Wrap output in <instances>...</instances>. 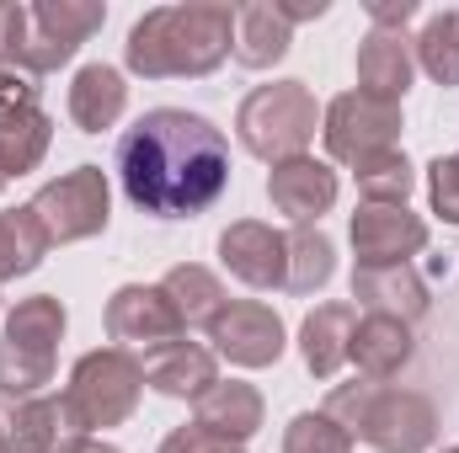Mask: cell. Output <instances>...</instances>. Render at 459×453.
<instances>
[{
	"instance_id": "cell-39",
	"label": "cell",
	"mask_w": 459,
	"mask_h": 453,
	"mask_svg": "<svg viewBox=\"0 0 459 453\" xmlns=\"http://www.w3.org/2000/svg\"><path fill=\"white\" fill-rule=\"evenodd\" d=\"M0 453H5V427H0Z\"/></svg>"
},
{
	"instance_id": "cell-22",
	"label": "cell",
	"mask_w": 459,
	"mask_h": 453,
	"mask_svg": "<svg viewBox=\"0 0 459 453\" xmlns=\"http://www.w3.org/2000/svg\"><path fill=\"white\" fill-rule=\"evenodd\" d=\"M128 107V86L113 64H86L75 81H70V123L81 133H102L113 128Z\"/></svg>"
},
{
	"instance_id": "cell-26",
	"label": "cell",
	"mask_w": 459,
	"mask_h": 453,
	"mask_svg": "<svg viewBox=\"0 0 459 453\" xmlns=\"http://www.w3.org/2000/svg\"><path fill=\"white\" fill-rule=\"evenodd\" d=\"M43 256H48V235L38 229L32 209H5L0 214V283L38 272Z\"/></svg>"
},
{
	"instance_id": "cell-32",
	"label": "cell",
	"mask_w": 459,
	"mask_h": 453,
	"mask_svg": "<svg viewBox=\"0 0 459 453\" xmlns=\"http://www.w3.org/2000/svg\"><path fill=\"white\" fill-rule=\"evenodd\" d=\"M27 113H38V81L16 64H0V128H11Z\"/></svg>"
},
{
	"instance_id": "cell-11",
	"label": "cell",
	"mask_w": 459,
	"mask_h": 453,
	"mask_svg": "<svg viewBox=\"0 0 459 453\" xmlns=\"http://www.w3.org/2000/svg\"><path fill=\"white\" fill-rule=\"evenodd\" d=\"M352 261L358 267H406L417 251H428V225L411 209H390V203H358L352 225Z\"/></svg>"
},
{
	"instance_id": "cell-7",
	"label": "cell",
	"mask_w": 459,
	"mask_h": 453,
	"mask_svg": "<svg viewBox=\"0 0 459 453\" xmlns=\"http://www.w3.org/2000/svg\"><path fill=\"white\" fill-rule=\"evenodd\" d=\"M27 209H32L38 229L48 235V245H75V240H91V235L108 229V219H113V192H108L102 166H75V171L43 182Z\"/></svg>"
},
{
	"instance_id": "cell-30",
	"label": "cell",
	"mask_w": 459,
	"mask_h": 453,
	"mask_svg": "<svg viewBox=\"0 0 459 453\" xmlns=\"http://www.w3.org/2000/svg\"><path fill=\"white\" fill-rule=\"evenodd\" d=\"M283 453H352V438L326 411H299L283 432Z\"/></svg>"
},
{
	"instance_id": "cell-18",
	"label": "cell",
	"mask_w": 459,
	"mask_h": 453,
	"mask_svg": "<svg viewBox=\"0 0 459 453\" xmlns=\"http://www.w3.org/2000/svg\"><path fill=\"white\" fill-rule=\"evenodd\" d=\"M347 363H352L363 379L385 384L390 373H401V368L411 363V326H401V321H390V315H363V321L352 326V341H347Z\"/></svg>"
},
{
	"instance_id": "cell-1",
	"label": "cell",
	"mask_w": 459,
	"mask_h": 453,
	"mask_svg": "<svg viewBox=\"0 0 459 453\" xmlns=\"http://www.w3.org/2000/svg\"><path fill=\"white\" fill-rule=\"evenodd\" d=\"M117 176L139 214L198 219L230 187V139L187 107H155L117 139Z\"/></svg>"
},
{
	"instance_id": "cell-23",
	"label": "cell",
	"mask_w": 459,
	"mask_h": 453,
	"mask_svg": "<svg viewBox=\"0 0 459 453\" xmlns=\"http://www.w3.org/2000/svg\"><path fill=\"white\" fill-rule=\"evenodd\" d=\"M160 294L171 299V310H177V321H182V331H209L214 326V315L225 310V283L209 272V267H198V261H182V267H171L166 278H160Z\"/></svg>"
},
{
	"instance_id": "cell-9",
	"label": "cell",
	"mask_w": 459,
	"mask_h": 453,
	"mask_svg": "<svg viewBox=\"0 0 459 453\" xmlns=\"http://www.w3.org/2000/svg\"><path fill=\"white\" fill-rule=\"evenodd\" d=\"M401 107L395 102H374V97H363V91H342L326 117H321V139H326V155L332 160H342V166H363V160H374V155H385V150H395V139H401Z\"/></svg>"
},
{
	"instance_id": "cell-8",
	"label": "cell",
	"mask_w": 459,
	"mask_h": 453,
	"mask_svg": "<svg viewBox=\"0 0 459 453\" xmlns=\"http://www.w3.org/2000/svg\"><path fill=\"white\" fill-rule=\"evenodd\" d=\"M102 21H108V5H97V0H38V5H27V43H22L16 70H27L32 81L54 75L59 64H70L81 54V43Z\"/></svg>"
},
{
	"instance_id": "cell-21",
	"label": "cell",
	"mask_w": 459,
	"mask_h": 453,
	"mask_svg": "<svg viewBox=\"0 0 459 453\" xmlns=\"http://www.w3.org/2000/svg\"><path fill=\"white\" fill-rule=\"evenodd\" d=\"M289 48H294V27L283 21V11H278L273 0L235 5V64H246V70H273Z\"/></svg>"
},
{
	"instance_id": "cell-14",
	"label": "cell",
	"mask_w": 459,
	"mask_h": 453,
	"mask_svg": "<svg viewBox=\"0 0 459 453\" xmlns=\"http://www.w3.org/2000/svg\"><path fill=\"white\" fill-rule=\"evenodd\" d=\"M411 70H417V54H411V38L406 27H368L363 43H358V91L374 97V102H395L411 91Z\"/></svg>"
},
{
	"instance_id": "cell-20",
	"label": "cell",
	"mask_w": 459,
	"mask_h": 453,
	"mask_svg": "<svg viewBox=\"0 0 459 453\" xmlns=\"http://www.w3.org/2000/svg\"><path fill=\"white\" fill-rule=\"evenodd\" d=\"M193 427H204L214 438H230V443L256 438V427H262V395H256V384L220 379L204 400H193Z\"/></svg>"
},
{
	"instance_id": "cell-12",
	"label": "cell",
	"mask_w": 459,
	"mask_h": 453,
	"mask_svg": "<svg viewBox=\"0 0 459 453\" xmlns=\"http://www.w3.org/2000/svg\"><path fill=\"white\" fill-rule=\"evenodd\" d=\"M220 261L230 278H240L246 288H283L289 283V235H278L262 219H235L220 235Z\"/></svg>"
},
{
	"instance_id": "cell-34",
	"label": "cell",
	"mask_w": 459,
	"mask_h": 453,
	"mask_svg": "<svg viewBox=\"0 0 459 453\" xmlns=\"http://www.w3.org/2000/svg\"><path fill=\"white\" fill-rule=\"evenodd\" d=\"M22 43H27V5L0 0V64H16Z\"/></svg>"
},
{
	"instance_id": "cell-4",
	"label": "cell",
	"mask_w": 459,
	"mask_h": 453,
	"mask_svg": "<svg viewBox=\"0 0 459 453\" xmlns=\"http://www.w3.org/2000/svg\"><path fill=\"white\" fill-rule=\"evenodd\" d=\"M139 395H144V368H139L123 346H97V352H86V357L70 368V384H65V395H59L65 422H70V438H91V432L123 427V422L139 411Z\"/></svg>"
},
{
	"instance_id": "cell-31",
	"label": "cell",
	"mask_w": 459,
	"mask_h": 453,
	"mask_svg": "<svg viewBox=\"0 0 459 453\" xmlns=\"http://www.w3.org/2000/svg\"><path fill=\"white\" fill-rule=\"evenodd\" d=\"M428 203L444 225H459V150L428 166Z\"/></svg>"
},
{
	"instance_id": "cell-13",
	"label": "cell",
	"mask_w": 459,
	"mask_h": 453,
	"mask_svg": "<svg viewBox=\"0 0 459 453\" xmlns=\"http://www.w3.org/2000/svg\"><path fill=\"white\" fill-rule=\"evenodd\" d=\"M108 337L128 352V346H144V352H155V346H166V341L182 337V321H177V310H171V299L160 294V283L150 288V283H123L113 299H108Z\"/></svg>"
},
{
	"instance_id": "cell-10",
	"label": "cell",
	"mask_w": 459,
	"mask_h": 453,
	"mask_svg": "<svg viewBox=\"0 0 459 453\" xmlns=\"http://www.w3.org/2000/svg\"><path fill=\"white\" fill-rule=\"evenodd\" d=\"M209 341L235 368H273L289 346V331H283L278 310H267L262 299H230L209 326Z\"/></svg>"
},
{
	"instance_id": "cell-2",
	"label": "cell",
	"mask_w": 459,
	"mask_h": 453,
	"mask_svg": "<svg viewBox=\"0 0 459 453\" xmlns=\"http://www.w3.org/2000/svg\"><path fill=\"white\" fill-rule=\"evenodd\" d=\"M230 54H235V5L225 0L155 5L128 27V43H123V64L144 81L214 75Z\"/></svg>"
},
{
	"instance_id": "cell-6",
	"label": "cell",
	"mask_w": 459,
	"mask_h": 453,
	"mask_svg": "<svg viewBox=\"0 0 459 453\" xmlns=\"http://www.w3.org/2000/svg\"><path fill=\"white\" fill-rule=\"evenodd\" d=\"M65 326L70 315L54 294H32L5 315V331H0V395L5 400L43 395V384H54V357H59Z\"/></svg>"
},
{
	"instance_id": "cell-40",
	"label": "cell",
	"mask_w": 459,
	"mask_h": 453,
	"mask_svg": "<svg viewBox=\"0 0 459 453\" xmlns=\"http://www.w3.org/2000/svg\"><path fill=\"white\" fill-rule=\"evenodd\" d=\"M444 453H459V449H444Z\"/></svg>"
},
{
	"instance_id": "cell-28",
	"label": "cell",
	"mask_w": 459,
	"mask_h": 453,
	"mask_svg": "<svg viewBox=\"0 0 459 453\" xmlns=\"http://www.w3.org/2000/svg\"><path fill=\"white\" fill-rule=\"evenodd\" d=\"M48 144H54V117L43 113V107L27 113V117H16L11 128H0V166H5V176L38 171L43 155H48Z\"/></svg>"
},
{
	"instance_id": "cell-24",
	"label": "cell",
	"mask_w": 459,
	"mask_h": 453,
	"mask_svg": "<svg viewBox=\"0 0 459 453\" xmlns=\"http://www.w3.org/2000/svg\"><path fill=\"white\" fill-rule=\"evenodd\" d=\"M352 304H316L299 326V352H305V368L316 379H332L337 368L347 363V341H352Z\"/></svg>"
},
{
	"instance_id": "cell-29",
	"label": "cell",
	"mask_w": 459,
	"mask_h": 453,
	"mask_svg": "<svg viewBox=\"0 0 459 453\" xmlns=\"http://www.w3.org/2000/svg\"><path fill=\"white\" fill-rule=\"evenodd\" d=\"M352 176H358L363 203H390V209H406V198L417 192V171H411V160H406L401 150H385V155L363 160Z\"/></svg>"
},
{
	"instance_id": "cell-37",
	"label": "cell",
	"mask_w": 459,
	"mask_h": 453,
	"mask_svg": "<svg viewBox=\"0 0 459 453\" xmlns=\"http://www.w3.org/2000/svg\"><path fill=\"white\" fill-rule=\"evenodd\" d=\"M59 453H117V449L102 443V438H70V443H59Z\"/></svg>"
},
{
	"instance_id": "cell-15",
	"label": "cell",
	"mask_w": 459,
	"mask_h": 453,
	"mask_svg": "<svg viewBox=\"0 0 459 453\" xmlns=\"http://www.w3.org/2000/svg\"><path fill=\"white\" fill-rule=\"evenodd\" d=\"M267 198L278 214H289L294 225H316L321 214H332L337 203V171L316 155H299V160H283L273 166L267 176Z\"/></svg>"
},
{
	"instance_id": "cell-35",
	"label": "cell",
	"mask_w": 459,
	"mask_h": 453,
	"mask_svg": "<svg viewBox=\"0 0 459 453\" xmlns=\"http://www.w3.org/2000/svg\"><path fill=\"white\" fill-rule=\"evenodd\" d=\"M417 16V0H368V21L374 27H406Z\"/></svg>"
},
{
	"instance_id": "cell-16",
	"label": "cell",
	"mask_w": 459,
	"mask_h": 453,
	"mask_svg": "<svg viewBox=\"0 0 459 453\" xmlns=\"http://www.w3.org/2000/svg\"><path fill=\"white\" fill-rule=\"evenodd\" d=\"M144 384L166 400H204L214 384H220V368H214V352L198 346V341H166L155 352H144Z\"/></svg>"
},
{
	"instance_id": "cell-25",
	"label": "cell",
	"mask_w": 459,
	"mask_h": 453,
	"mask_svg": "<svg viewBox=\"0 0 459 453\" xmlns=\"http://www.w3.org/2000/svg\"><path fill=\"white\" fill-rule=\"evenodd\" d=\"M337 272V245L321 225H294L289 235V294H321Z\"/></svg>"
},
{
	"instance_id": "cell-27",
	"label": "cell",
	"mask_w": 459,
	"mask_h": 453,
	"mask_svg": "<svg viewBox=\"0 0 459 453\" xmlns=\"http://www.w3.org/2000/svg\"><path fill=\"white\" fill-rule=\"evenodd\" d=\"M411 54H417V64H422L444 91L459 86V11L428 16V27L411 38Z\"/></svg>"
},
{
	"instance_id": "cell-33",
	"label": "cell",
	"mask_w": 459,
	"mask_h": 453,
	"mask_svg": "<svg viewBox=\"0 0 459 453\" xmlns=\"http://www.w3.org/2000/svg\"><path fill=\"white\" fill-rule=\"evenodd\" d=\"M160 453H246V443H230V438H214V432H204V427H177Z\"/></svg>"
},
{
	"instance_id": "cell-5",
	"label": "cell",
	"mask_w": 459,
	"mask_h": 453,
	"mask_svg": "<svg viewBox=\"0 0 459 453\" xmlns=\"http://www.w3.org/2000/svg\"><path fill=\"white\" fill-rule=\"evenodd\" d=\"M321 128V107H316V91L305 81H273V86H256L240 113H235V139L246 155L267 160V166H283V160H299L310 150Z\"/></svg>"
},
{
	"instance_id": "cell-19",
	"label": "cell",
	"mask_w": 459,
	"mask_h": 453,
	"mask_svg": "<svg viewBox=\"0 0 459 453\" xmlns=\"http://www.w3.org/2000/svg\"><path fill=\"white\" fill-rule=\"evenodd\" d=\"M0 427H5V453H59V443H70L65 406L48 395L0 406Z\"/></svg>"
},
{
	"instance_id": "cell-3",
	"label": "cell",
	"mask_w": 459,
	"mask_h": 453,
	"mask_svg": "<svg viewBox=\"0 0 459 453\" xmlns=\"http://www.w3.org/2000/svg\"><path fill=\"white\" fill-rule=\"evenodd\" d=\"M326 416L352 443H368L374 453H428L438 443V411L417 389H390L374 379H352L326 395Z\"/></svg>"
},
{
	"instance_id": "cell-36",
	"label": "cell",
	"mask_w": 459,
	"mask_h": 453,
	"mask_svg": "<svg viewBox=\"0 0 459 453\" xmlns=\"http://www.w3.org/2000/svg\"><path fill=\"white\" fill-rule=\"evenodd\" d=\"M273 5L283 11V21H289V27H299V21H316V16H326V11H332L326 0H273Z\"/></svg>"
},
{
	"instance_id": "cell-38",
	"label": "cell",
	"mask_w": 459,
	"mask_h": 453,
	"mask_svg": "<svg viewBox=\"0 0 459 453\" xmlns=\"http://www.w3.org/2000/svg\"><path fill=\"white\" fill-rule=\"evenodd\" d=\"M5 182H11V176H5V166H0V187H5Z\"/></svg>"
},
{
	"instance_id": "cell-17",
	"label": "cell",
	"mask_w": 459,
	"mask_h": 453,
	"mask_svg": "<svg viewBox=\"0 0 459 453\" xmlns=\"http://www.w3.org/2000/svg\"><path fill=\"white\" fill-rule=\"evenodd\" d=\"M352 299L368 315H390L401 326H417L428 315V283L417 278V267H352Z\"/></svg>"
}]
</instances>
